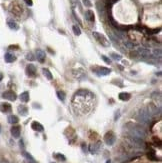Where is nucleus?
Returning <instances> with one entry per match:
<instances>
[{
    "label": "nucleus",
    "instance_id": "9b49d317",
    "mask_svg": "<svg viewBox=\"0 0 162 163\" xmlns=\"http://www.w3.org/2000/svg\"><path fill=\"white\" fill-rule=\"evenodd\" d=\"M11 134L14 138H18L20 136V127L15 125L11 128Z\"/></svg>",
    "mask_w": 162,
    "mask_h": 163
},
{
    "label": "nucleus",
    "instance_id": "dca6fc26",
    "mask_svg": "<svg viewBox=\"0 0 162 163\" xmlns=\"http://www.w3.org/2000/svg\"><path fill=\"white\" fill-rule=\"evenodd\" d=\"M18 111H19V113H20L22 116H25V115H27V113H28V108H27L26 106H24V105H21V106L18 107Z\"/></svg>",
    "mask_w": 162,
    "mask_h": 163
},
{
    "label": "nucleus",
    "instance_id": "412c9836",
    "mask_svg": "<svg viewBox=\"0 0 162 163\" xmlns=\"http://www.w3.org/2000/svg\"><path fill=\"white\" fill-rule=\"evenodd\" d=\"M54 156H55V158H56V159H58L59 161H62V162H64V161L66 160L65 156H64L63 154H61V153H56Z\"/></svg>",
    "mask_w": 162,
    "mask_h": 163
},
{
    "label": "nucleus",
    "instance_id": "0eeeda50",
    "mask_svg": "<svg viewBox=\"0 0 162 163\" xmlns=\"http://www.w3.org/2000/svg\"><path fill=\"white\" fill-rule=\"evenodd\" d=\"M2 97L5 98V99H7V100H10V101H14L17 98L16 94L14 93L13 91H6V92H4L3 95H2Z\"/></svg>",
    "mask_w": 162,
    "mask_h": 163
},
{
    "label": "nucleus",
    "instance_id": "423d86ee",
    "mask_svg": "<svg viewBox=\"0 0 162 163\" xmlns=\"http://www.w3.org/2000/svg\"><path fill=\"white\" fill-rule=\"evenodd\" d=\"M137 53L139 55H141V57H148L150 55V50L146 47H139L137 49Z\"/></svg>",
    "mask_w": 162,
    "mask_h": 163
},
{
    "label": "nucleus",
    "instance_id": "9d476101",
    "mask_svg": "<svg viewBox=\"0 0 162 163\" xmlns=\"http://www.w3.org/2000/svg\"><path fill=\"white\" fill-rule=\"evenodd\" d=\"M31 128L35 130V131H37V132H42L44 128H43V126L39 123V122H37V121H33L32 122V124H31Z\"/></svg>",
    "mask_w": 162,
    "mask_h": 163
},
{
    "label": "nucleus",
    "instance_id": "a211bd4d",
    "mask_svg": "<svg viewBox=\"0 0 162 163\" xmlns=\"http://www.w3.org/2000/svg\"><path fill=\"white\" fill-rule=\"evenodd\" d=\"M43 74L45 75L48 80H52L53 79V76H52V73L50 72V70L47 69V68H43Z\"/></svg>",
    "mask_w": 162,
    "mask_h": 163
},
{
    "label": "nucleus",
    "instance_id": "c756f323",
    "mask_svg": "<svg viewBox=\"0 0 162 163\" xmlns=\"http://www.w3.org/2000/svg\"><path fill=\"white\" fill-rule=\"evenodd\" d=\"M102 59L104 60V61H105V62H106V63H107V64H110V63H111V61H110V59L108 58V57H106V56H104V55L102 56Z\"/></svg>",
    "mask_w": 162,
    "mask_h": 163
},
{
    "label": "nucleus",
    "instance_id": "aec40b11",
    "mask_svg": "<svg viewBox=\"0 0 162 163\" xmlns=\"http://www.w3.org/2000/svg\"><path fill=\"white\" fill-rule=\"evenodd\" d=\"M18 121H19L18 117L15 116V115H10L8 117V122L11 124H16V123H18Z\"/></svg>",
    "mask_w": 162,
    "mask_h": 163
},
{
    "label": "nucleus",
    "instance_id": "5701e85b",
    "mask_svg": "<svg viewBox=\"0 0 162 163\" xmlns=\"http://www.w3.org/2000/svg\"><path fill=\"white\" fill-rule=\"evenodd\" d=\"M72 29H73V32H74V34H75V35H80L81 34L80 28H79L77 25H73Z\"/></svg>",
    "mask_w": 162,
    "mask_h": 163
},
{
    "label": "nucleus",
    "instance_id": "cd10ccee",
    "mask_svg": "<svg viewBox=\"0 0 162 163\" xmlns=\"http://www.w3.org/2000/svg\"><path fill=\"white\" fill-rule=\"evenodd\" d=\"M111 56H112V58L116 59V60H117V59H118V60H119V59H121V56H120V55H118V54H115V53H111Z\"/></svg>",
    "mask_w": 162,
    "mask_h": 163
},
{
    "label": "nucleus",
    "instance_id": "1a4fd4ad",
    "mask_svg": "<svg viewBox=\"0 0 162 163\" xmlns=\"http://www.w3.org/2000/svg\"><path fill=\"white\" fill-rule=\"evenodd\" d=\"M11 105L9 104V103H6V102H4V103H1L0 104V110H1V112H3V113H9V112H11Z\"/></svg>",
    "mask_w": 162,
    "mask_h": 163
},
{
    "label": "nucleus",
    "instance_id": "bb28decb",
    "mask_svg": "<svg viewBox=\"0 0 162 163\" xmlns=\"http://www.w3.org/2000/svg\"><path fill=\"white\" fill-rule=\"evenodd\" d=\"M82 2H83V4H84L85 6H87V7H91V6H92V4H91V2H90L89 0H82Z\"/></svg>",
    "mask_w": 162,
    "mask_h": 163
},
{
    "label": "nucleus",
    "instance_id": "f8f14e48",
    "mask_svg": "<svg viewBox=\"0 0 162 163\" xmlns=\"http://www.w3.org/2000/svg\"><path fill=\"white\" fill-rule=\"evenodd\" d=\"M85 18L90 21V22H94V19H95V16H94V13L92 10H87L85 12Z\"/></svg>",
    "mask_w": 162,
    "mask_h": 163
},
{
    "label": "nucleus",
    "instance_id": "20e7f679",
    "mask_svg": "<svg viewBox=\"0 0 162 163\" xmlns=\"http://www.w3.org/2000/svg\"><path fill=\"white\" fill-rule=\"evenodd\" d=\"M115 140H116L115 134H114L112 131H109V132H107V133L105 134L104 141L107 145H113V144L115 143Z\"/></svg>",
    "mask_w": 162,
    "mask_h": 163
},
{
    "label": "nucleus",
    "instance_id": "7c9ffc66",
    "mask_svg": "<svg viewBox=\"0 0 162 163\" xmlns=\"http://www.w3.org/2000/svg\"><path fill=\"white\" fill-rule=\"evenodd\" d=\"M154 54H155L156 56H157V54H158V56L160 57V55H161V50H160V49H158V50L155 49V50H154Z\"/></svg>",
    "mask_w": 162,
    "mask_h": 163
},
{
    "label": "nucleus",
    "instance_id": "2eb2a0df",
    "mask_svg": "<svg viewBox=\"0 0 162 163\" xmlns=\"http://www.w3.org/2000/svg\"><path fill=\"white\" fill-rule=\"evenodd\" d=\"M7 24H8V26H9L10 29H13V30H18V29H19L18 24L16 23L15 21H13V20H8Z\"/></svg>",
    "mask_w": 162,
    "mask_h": 163
},
{
    "label": "nucleus",
    "instance_id": "f03ea898",
    "mask_svg": "<svg viewBox=\"0 0 162 163\" xmlns=\"http://www.w3.org/2000/svg\"><path fill=\"white\" fill-rule=\"evenodd\" d=\"M92 34H93V37L97 40V42H98L99 44H101L102 46L107 47V46H109V45H110V42L108 41V39H107L103 34H100V33L95 32V31L93 32Z\"/></svg>",
    "mask_w": 162,
    "mask_h": 163
},
{
    "label": "nucleus",
    "instance_id": "6e6552de",
    "mask_svg": "<svg viewBox=\"0 0 162 163\" xmlns=\"http://www.w3.org/2000/svg\"><path fill=\"white\" fill-rule=\"evenodd\" d=\"M36 57L40 63H43L45 61V52L41 49H37L36 50Z\"/></svg>",
    "mask_w": 162,
    "mask_h": 163
},
{
    "label": "nucleus",
    "instance_id": "39448f33",
    "mask_svg": "<svg viewBox=\"0 0 162 163\" xmlns=\"http://www.w3.org/2000/svg\"><path fill=\"white\" fill-rule=\"evenodd\" d=\"M26 74L29 77H35L36 76V68L33 64H28L26 66Z\"/></svg>",
    "mask_w": 162,
    "mask_h": 163
},
{
    "label": "nucleus",
    "instance_id": "4be33fe9",
    "mask_svg": "<svg viewBox=\"0 0 162 163\" xmlns=\"http://www.w3.org/2000/svg\"><path fill=\"white\" fill-rule=\"evenodd\" d=\"M98 148H99V142L96 143V144H92V145L90 146V151H91V153H95V152L98 150Z\"/></svg>",
    "mask_w": 162,
    "mask_h": 163
},
{
    "label": "nucleus",
    "instance_id": "ddd939ff",
    "mask_svg": "<svg viewBox=\"0 0 162 163\" xmlns=\"http://www.w3.org/2000/svg\"><path fill=\"white\" fill-rule=\"evenodd\" d=\"M130 98H131V95L127 92H121L119 94V99L122 101H128Z\"/></svg>",
    "mask_w": 162,
    "mask_h": 163
},
{
    "label": "nucleus",
    "instance_id": "b1692460",
    "mask_svg": "<svg viewBox=\"0 0 162 163\" xmlns=\"http://www.w3.org/2000/svg\"><path fill=\"white\" fill-rule=\"evenodd\" d=\"M23 154H24V156L30 161V162H32V163H35V160H34V158L29 154V153H27V152H23Z\"/></svg>",
    "mask_w": 162,
    "mask_h": 163
},
{
    "label": "nucleus",
    "instance_id": "6ab92c4d",
    "mask_svg": "<svg viewBox=\"0 0 162 163\" xmlns=\"http://www.w3.org/2000/svg\"><path fill=\"white\" fill-rule=\"evenodd\" d=\"M5 60H6V62H13V61L16 60V57L11 53H6L5 54Z\"/></svg>",
    "mask_w": 162,
    "mask_h": 163
},
{
    "label": "nucleus",
    "instance_id": "2f4dec72",
    "mask_svg": "<svg viewBox=\"0 0 162 163\" xmlns=\"http://www.w3.org/2000/svg\"><path fill=\"white\" fill-rule=\"evenodd\" d=\"M24 1H25V3H26L27 5H29V6H32V5H33L32 0H24Z\"/></svg>",
    "mask_w": 162,
    "mask_h": 163
},
{
    "label": "nucleus",
    "instance_id": "72a5a7b5",
    "mask_svg": "<svg viewBox=\"0 0 162 163\" xmlns=\"http://www.w3.org/2000/svg\"><path fill=\"white\" fill-rule=\"evenodd\" d=\"M106 163H111V161H110V160H109V159H108V160H107V161H106Z\"/></svg>",
    "mask_w": 162,
    "mask_h": 163
},
{
    "label": "nucleus",
    "instance_id": "f3484780",
    "mask_svg": "<svg viewBox=\"0 0 162 163\" xmlns=\"http://www.w3.org/2000/svg\"><path fill=\"white\" fill-rule=\"evenodd\" d=\"M20 100L22 101V102H28L29 101V92H27V91H25L23 93H21L20 95Z\"/></svg>",
    "mask_w": 162,
    "mask_h": 163
},
{
    "label": "nucleus",
    "instance_id": "a878e982",
    "mask_svg": "<svg viewBox=\"0 0 162 163\" xmlns=\"http://www.w3.org/2000/svg\"><path fill=\"white\" fill-rule=\"evenodd\" d=\"M148 158L151 159V160H153V161H155V160H157V158H156V156H155V153L154 151H150L148 153Z\"/></svg>",
    "mask_w": 162,
    "mask_h": 163
},
{
    "label": "nucleus",
    "instance_id": "393cba45",
    "mask_svg": "<svg viewBox=\"0 0 162 163\" xmlns=\"http://www.w3.org/2000/svg\"><path fill=\"white\" fill-rule=\"evenodd\" d=\"M57 96L61 101H64V100H65V93H64L63 91H57Z\"/></svg>",
    "mask_w": 162,
    "mask_h": 163
},
{
    "label": "nucleus",
    "instance_id": "4468645a",
    "mask_svg": "<svg viewBox=\"0 0 162 163\" xmlns=\"http://www.w3.org/2000/svg\"><path fill=\"white\" fill-rule=\"evenodd\" d=\"M110 72H111V70L107 67H99V70H98L99 75H108Z\"/></svg>",
    "mask_w": 162,
    "mask_h": 163
},
{
    "label": "nucleus",
    "instance_id": "f257e3e1",
    "mask_svg": "<svg viewBox=\"0 0 162 163\" xmlns=\"http://www.w3.org/2000/svg\"><path fill=\"white\" fill-rule=\"evenodd\" d=\"M129 133H130V136H134V137H138V138H144L146 135L145 130L141 126L134 125V124L132 125L131 128H129Z\"/></svg>",
    "mask_w": 162,
    "mask_h": 163
},
{
    "label": "nucleus",
    "instance_id": "473e14b6",
    "mask_svg": "<svg viewBox=\"0 0 162 163\" xmlns=\"http://www.w3.org/2000/svg\"><path fill=\"white\" fill-rule=\"evenodd\" d=\"M2 78H3V74H2L1 72H0V81L2 80Z\"/></svg>",
    "mask_w": 162,
    "mask_h": 163
},
{
    "label": "nucleus",
    "instance_id": "c85d7f7f",
    "mask_svg": "<svg viewBox=\"0 0 162 163\" xmlns=\"http://www.w3.org/2000/svg\"><path fill=\"white\" fill-rule=\"evenodd\" d=\"M26 58L28 59V60H30V61H32L34 57H33V55H32V53H28L27 55H26Z\"/></svg>",
    "mask_w": 162,
    "mask_h": 163
},
{
    "label": "nucleus",
    "instance_id": "7ed1b4c3",
    "mask_svg": "<svg viewBox=\"0 0 162 163\" xmlns=\"http://www.w3.org/2000/svg\"><path fill=\"white\" fill-rule=\"evenodd\" d=\"M150 113L147 109H141L138 112V119L139 121H141L142 123H148L150 120Z\"/></svg>",
    "mask_w": 162,
    "mask_h": 163
}]
</instances>
